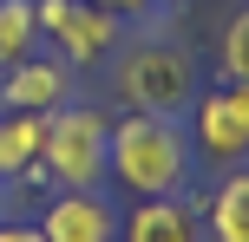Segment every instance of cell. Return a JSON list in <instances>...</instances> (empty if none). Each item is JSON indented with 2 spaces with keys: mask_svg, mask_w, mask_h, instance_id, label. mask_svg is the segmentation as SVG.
Here are the masks:
<instances>
[{
  "mask_svg": "<svg viewBox=\"0 0 249 242\" xmlns=\"http://www.w3.org/2000/svg\"><path fill=\"white\" fill-rule=\"evenodd\" d=\"M0 72H7V65H0Z\"/></svg>",
  "mask_w": 249,
  "mask_h": 242,
  "instance_id": "2e32d148",
  "label": "cell"
},
{
  "mask_svg": "<svg viewBox=\"0 0 249 242\" xmlns=\"http://www.w3.org/2000/svg\"><path fill=\"white\" fill-rule=\"evenodd\" d=\"M190 144H197V164H210V170L249 164V92L243 85L197 92L190 98Z\"/></svg>",
  "mask_w": 249,
  "mask_h": 242,
  "instance_id": "5b68a950",
  "label": "cell"
},
{
  "mask_svg": "<svg viewBox=\"0 0 249 242\" xmlns=\"http://www.w3.org/2000/svg\"><path fill=\"white\" fill-rule=\"evenodd\" d=\"M39 52V13L33 0H0V65Z\"/></svg>",
  "mask_w": 249,
  "mask_h": 242,
  "instance_id": "30bf717a",
  "label": "cell"
},
{
  "mask_svg": "<svg viewBox=\"0 0 249 242\" xmlns=\"http://www.w3.org/2000/svg\"><path fill=\"white\" fill-rule=\"evenodd\" d=\"M20 151H13V138H7V125H0V183H7V177H20Z\"/></svg>",
  "mask_w": 249,
  "mask_h": 242,
  "instance_id": "7c38bea8",
  "label": "cell"
},
{
  "mask_svg": "<svg viewBox=\"0 0 249 242\" xmlns=\"http://www.w3.org/2000/svg\"><path fill=\"white\" fill-rule=\"evenodd\" d=\"M79 79L66 59H39V52H26V59H13L7 72H0V105L7 112H59V105H72Z\"/></svg>",
  "mask_w": 249,
  "mask_h": 242,
  "instance_id": "8992f818",
  "label": "cell"
},
{
  "mask_svg": "<svg viewBox=\"0 0 249 242\" xmlns=\"http://www.w3.org/2000/svg\"><path fill=\"white\" fill-rule=\"evenodd\" d=\"M46 242H118V210L99 190H59L39 216Z\"/></svg>",
  "mask_w": 249,
  "mask_h": 242,
  "instance_id": "52a82bcc",
  "label": "cell"
},
{
  "mask_svg": "<svg viewBox=\"0 0 249 242\" xmlns=\"http://www.w3.org/2000/svg\"><path fill=\"white\" fill-rule=\"evenodd\" d=\"M112 98L131 112H184L197 98V59L184 46H131L112 59Z\"/></svg>",
  "mask_w": 249,
  "mask_h": 242,
  "instance_id": "3957f363",
  "label": "cell"
},
{
  "mask_svg": "<svg viewBox=\"0 0 249 242\" xmlns=\"http://www.w3.org/2000/svg\"><path fill=\"white\" fill-rule=\"evenodd\" d=\"M216 65H223V85L249 92V7L223 26V46H216Z\"/></svg>",
  "mask_w": 249,
  "mask_h": 242,
  "instance_id": "8fae6325",
  "label": "cell"
},
{
  "mask_svg": "<svg viewBox=\"0 0 249 242\" xmlns=\"http://www.w3.org/2000/svg\"><path fill=\"white\" fill-rule=\"evenodd\" d=\"M33 13H39V39H53V52L66 65H99L124 39V20L92 0H33Z\"/></svg>",
  "mask_w": 249,
  "mask_h": 242,
  "instance_id": "277c9868",
  "label": "cell"
},
{
  "mask_svg": "<svg viewBox=\"0 0 249 242\" xmlns=\"http://www.w3.org/2000/svg\"><path fill=\"white\" fill-rule=\"evenodd\" d=\"M0 210H7V190H0Z\"/></svg>",
  "mask_w": 249,
  "mask_h": 242,
  "instance_id": "9a60e30c",
  "label": "cell"
},
{
  "mask_svg": "<svg viewBox=\"0 0 249 242\" xmlns=\"http://www.w3.org/2000/svg\"><path fill=\"white\" fill-rule=\"evenodd\" d=\"M203 229H210V242H249V164L216 170V190L203 203Z\"/></svg>",
  "mask_w": 249,
  "mask_h": 242,
  "instance_id": "9c48e42d",
  "label": "cell"
},
{
  "mask_svg": "<svg viewBox=\"0 0 249 242\" xmlns=\"http://www.w3.org/2000/svg\"><path fill=\"white\" fill-rule=\"evenodd\" d=\"M92 7H112L124 20V13H158V7H171V0H92Z\"/></svg>",
  "mask_w": 249,
  "mask_h": 242,
  "instance_id": "4fadbf2b",
  "label": "cell"
},
{
  "mask_svg": "<svg viewBox=\"0 0 249 242\" xmlns=\"http://www.w3.org/2000/svg\"><path fill=\"white\" fill-rule=\"evenodd\" d=\"M39 170H46L59 190H99V183L112 177V118H105V112H86V105L46 112Z\"/></svg>",
  "mask_w": 249,
  "mask_h": 242,
  "instance_id": "7a4b0ae2",
  "label": "cell"
},
{
  "mask_svg": "<svg viewBox=\"0 0 249 242\" xmlns=\"http://www.w3.org/2000/svg\"><path fill=\"white\" fill-rule=\"evenodd\" d=\"M0 242H46L39 223H0Z\"/></svg>",
  "mask_w": 249,
  "mask_h": 242,
  "instance_id": "5bb4252c",
  "label": "cell"
},
{
  "mask_svg": "<svg viewBox=\"0 0 249 242\" xmlns=\"http://www.w3.org/2000/svg\"><path fill=\"white\" fill-rule=\"evenodd\" d=\"M112 177L131 196H184L197 177V144L177 112H124L112 125Z\"/></svg>",
  "mask_w": 249,
  "mask_h": 242,
  "instance_id": "6da1fadb",
  "label": "cell"
},
{
  "mask_svg": "<svg viewBox=\"0 0 249 242\" xmlns=\"http://www.w3.org/2000/svg\"><path fill=\"white\" fill-rule=\"evenodd\" d=\"M118 242H203V216L184 196H138L118 223Z\"/></svg>",
  "mask_w": 249,
  "mask_h": 242,
  "instance_id": "ba28073f",
  "label": "cell"
}]
</instances>
